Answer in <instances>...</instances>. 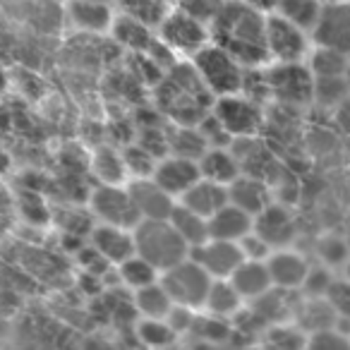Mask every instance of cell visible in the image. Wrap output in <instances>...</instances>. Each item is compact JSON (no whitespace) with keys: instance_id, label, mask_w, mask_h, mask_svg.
Masks as SVG:
<instances>
[{"instance_id":"cell-1","label":"cell","mask_w":350,"mask_h":350,"mask_svg":"<svg viewBox=\"0 0 350 350\" xmlns=\"http://www.w3.org/2000/svg\"><path fill=\"white\" fill-rule=\"evenodd\" d=\"M267 15L238 0H224L209 20L211 44L228 51L247 70L269 65L267 58Z\"/></svg>"},{"instance_id":"cell-2","label":"cell","mask_w":350,"mask_h":350,"mask_svg":"<svg viewBox=\"0 0 350 350\" xmlns=\"http://www.w3.org/2000/svg\"><path fill=\"white\" fill-rule=\"evenodd\" d=\"M214 101L190 60L173 63L154 82V106L170 125H197L211 113Z\"/></svg>"},{"instance_id":"cell-3","label":"cell","mask_w":350,"mask_h":350,"mask_svg":"<svg viewBox=\"0 0 350 350\" xmlns=\"http://www.w3.org/2000/svg\"><path fill=\"white\" fill-rule=\"evenodd\" d=\"M267 101L300 111L314 103V75L307 63H269L262 68Z\"/></svg>"},{"instance_id":"cell-4","label":"cell","mask_w":350,"mask_h":350,"mask_svg":"<svg viewBox=\"0 0 350 350\" xmlns=\"http://www.w3.org/2000/svg\"><path fill=\"white\" fill-rule=\"evenodd\" d=\"M156 39L175 60H192L204 46L211 44L209 20L170 8L163 22L156 27Z\"/></svg>"},{"instance_id":"cell-5","label":"cell","mask_w":350,"mask_h":350,"mask_svg":"<svg viewBox=\"0 0 350 350\" xmlns=\"http://www.w3.org/2000/svg\"><path fill=\"white\" fill-rule=\"evenodd\" d=\"M190 63L195 68V72L200 75V79L204 82V87L214 94V98L243 92L247 68L240 60H235L228 51L221 49V46H204Z\"/></svg>"},{"instance_id":"cell-6","label":"cell","mask_w":350,"mask_h":350,"mask_svg":"<svg viewBox=\"0 0 350 350\" xmlns=\"http://www.w3.org/2000/svg\"><path fill=\"white\" fill-rule=\"evenodd\" d=\"M137 254L151 262L161 273L190 257V247L168 221H139L135 226Z\"/></svg>"},{"instance_id":"cell-7","label":"cell","mask_w":350,"mask_h":350,"mask_svg":"<svg viewBox=\"0 0 350 350\" xmlns=\"http://www.w3.org/2000/svg\"><path fill=\"white\" fill-rule=\"evenodd\" d=\"M211 113L226 127V132L233 137V142L259 137V132L264 130V122H267V106L243 92L216 98Z\"/></svg>"},{"instance_id":"cell-8","label":"cell","mask_w":350,"mask_h":350,"mask_svg":"<svg viewBox=\"0 0 350 350\" xmlns=\"http://www.w3.org/2000/svg\"><path fill=\"white\" fill-rule=\"evenodd\" d=\"M312 49L310 29L281 15H267V58L269 63H307Z\"/></svg>"},{"instance_id":"cell-9","label":"cell","mask_w":350,"mask_h":350,"mask_svg":"<svg viewBox=\"0 0 350 350\" xmlns=\"http://www.w3.org/2000/svg\"><path fill=\"white\" fill-rule=\"evenodd\" d=\"M214 278L200 267L192 257L183 259L175 267H170L168 271L161 273V283L168 291L170 300L175 307H187V310L202 312L206 300V293L211 288Z\"/></svg>"},{"instance_id":"cell-10","label":"cell","mask_w":350,"mask_h":350,"mask_svg":"<svg viewBox=\"0 0 350 350\" xmlns=\"http://www.w3.org/2000/svg\"><path fill=\"white\" fill-rule=\"evenodd\" d=\"M87 209L96 224L120 226V228H135L139 224L127 183L125 185L96 183L87 195Z\"/></svg>"},{"instance_id":"cell-11","label":"cell","mask_w":350,"mask_h":350,"mask_svg":"<svg viewBox=\"0 0 350 350\" xmlns=\"http://www.w3.org/2000/svg\"><path fill=\"white\" fill-rule=\"evenodd\" d=\"M65 5L60 10L63 22L70 31L87 39L111 34V27L116 22V8L108 0H63Z\"/></svg>"},{"instance_id":"cell-12","label":"cell","mask_w":350,"mask_h":350,"mask_svg":"<svg viewBox=\"0 0 350 350\" xmlns=\"http://www.w3.org/2000/svg\"><path fill=\"white\" fill-rule=\"evenodd\" d=\"M310 34L317 49H329L350 58V0L324 3Z\"/></svg>"},{"instance_id":"cell-13","label":"cell","mask_w":350,"mask_h":350,"mask_svg":"<svg viewBox=\"0 0 350 350\" xmlns=\"http://www.w3.org/2000/svg\"><path fill=\"white\" fill-rule=\"evenodd\" d=\"M200 163L195 159H185V156L165 154L156 161V168L151 173V180L165 190L175 202L180 200L197 180H200Z\"/></svg>"},{"instance_id":"cell-14","label":"cell","mask_w":350,"mask_h":350,"mask_svg":"<svg viewBox=\"0 0 350 350\" xmlns=\"http://www.w3.org/2000/svg\"><path fill=\"white\" fill-rule=\"evenodd\" d=\"M310 257L300 250L291 247H278L269 254L267 269L271 273V283L276 291L286 293H300L302 283H305L307 273H310Z\"/></svg>"},{"instance_id":"cell-15","label":"cell","mask_w":350,"mask_h":350,"mask_svg":"<svg viewBox=\"0 0 350 350\" xmlns=\"http://www.w3.org/2000/svg\"><path fill=\"white\" fill-rule=\"evenodd\" d=\"M87 245L103 259L111 264L116 271L118 264H122L127 257L137 252L135 247V228H120V226L108 224H94L92 233L87 238Z\"/></svg>"},{"instance_id":"cell-16","label":"cell","mask_w":350,"mask_h":350,"mask_svg":"<svg viewBox=\"0 0 350 350\" xmlns=\"http://www.w3.org/2000/svg\"><path fill=\"white\" fill-rule=\"evenodd\" d=\"M190 257L209 273L211 278H230L235 269L243 264V250L238 243H228V240H216L206 238L202 245H197L190 252Z\"/></svg>"},{"instance_id":"cell-17","label":"cell","mask_w":350,"mask_h":350,"mask_svg":"<svg viewBox=\"0 0 350 350\" xmlns=\"http://www.w3.org/2000/svg\"><path fill=\"white\" fill-rule=\"evenodd\" d=\"M127 190H130L139 221H168V216L173 214L175 204H178L151 178H135L127 183Z\"/></svg>"},{"instance_id":"cell-18","label":"cell","mask_w":350,"mask_h":350,"mask_svg":"<svg viewBox=\"0 0 350 350\" xmlns=\"http://www.w3.org/2000/svg\"><path fill=\"white\" fill-rule=\"evenodd\" d=\"M252 230L257 235H262L273 250H278V247H291L293 240H295L297 226L295 219H293V211L286 204L273 200L267 209L254 216Z\"/></svg>"},{"instance_id":"cell-19","label":"cell","mask_w":350,"mask_h":350,"mask_svg":"<svg viewBox=\"0 0 350 350\" xmlns=\"http://www.w3.org/2000/svg\"><path fill=\"white\" fill-rule=\"evenodd\" d=\"M228 202L238 206V209L257 216L259 211H264L273 202L271 183L262 180L257 175H238L228 185Z\"/></svg>"},{"instance_id":"cell-20","label":"cell","mask_w":350,"mask_h":350,"mask_svg":"<svg viewBox=\"0 0 350 350\" xmlns=\"http://www.w3.org/2000/svg\"><path fill=\"white\" fill-rule=\"evenodd\" d=\"M113 44L118 49H122L130 55H151L156 49H159V39H156V29L142 25V22H135L130 17H120L116 15V22L111 27Z\"/></svg>"},{"instance_id":"cell-21","label":"cell","mask_w":350,"mask_h":350,"mask_svg":"<svg viewBox=\"0 0 350 350\" xmlns=\"http://www.w3.org/2000/svg\"><path fill=\"white\" fill-rule=\"evenodd\" d=\"M228 281L233 283V288L245 300V305H250V302L259 300V297H264L267 293L273 291L267 262H254V259H243V264L235 269Z\"/></svg>"},{"instance_id":"cell-22","label":"cell","mask_w":350,"mask_h":350,"mask_svg":"<svg viewBox=\"0 0 350 350\" xmlns=\"http://www.w3.org/2000/svg\"><path fill=\"white\" fill-rule=\"evenodd\" d=\"M197 163H200V175L204 180L219 183V185H226V187H228L238 175H243L240 161L230 146H211V149H206L204 154L200 156Z\"/></svg>"},{"instance_id":"cell-23","label":"cell","mask_w":350,"mask_h":350,"mask_svg":"<svg viewBox=\"0 0 350 350\" xmlns=\"http://www.w3.org/2000/svg\"><path fill=\"white\" fill-rule=\"evenodd\" d=\"M178 204H183L185 209L195 211V214H200L202 219L209 221L221 206L228 204V187L200 178V180H197L195 185L178 200Z\"/></svg>"},{"instance_id":"cell-24","label":"cell","mask_w":350,"mask_h":350,"mask_svg":"<svg viewBox=\"0 0 350 350\" xmlns=\"http://www.w3.org/2000/svg\"><path fill=\"white\" fill-rule=\"evenodd\" d=\"M254 228V216L247 211L238 209L235 204H226L209 219V238L228 240V243H240Z\"/></svg>"},{"instance_id":"cell-25","label":"cell","mask_w":350,"mask_h":350,"mask_svg":"<svg viewBox=\"0 0 350 350\" xmlns=\"http://www.w3.org/2000/svg\"><path fill=\"white\" fill-rule=\"evenodd\" d=\"M291 321L302 334H312V331L329 329V326L338 324L334 310H331L324 297H307V295H302L300 300L295 302Z\"/></svg>"},{"instance_id":"cell-26","label":"cell","mask_w":350,"mask_h":350,"mask_svg":"<svg viewBox=\"0 0 350 350\" xmlns=\"http://www.w3.org/2000/svg\"><path fill=\"white\" fill-rule=\"evenodd\" d=\"M243 307H245V300L238 295L233 283H230L228 278H216V281H211V288H209V293H206L202 312H206V314H211V317H219V319L233 321L235 317L243 312Z\"/></svg>"},{"instance_id":"cell-27","label":"cell","mask_w":350,"mask_h":350,"mask_svg":"<svg viewBox=\"0 0 350 350\" xmlns=\"http://www.w3.org/2000/svg\"><path fill=\"white\" fill-rule=\"evenodd\" d=\"M130 302L135 317H149V319H168V314L175 307L161 278L151 286L130 293Z\"/></svg>"},{"instance_id":"cell-28","label":"cell","mask_w":350,"mask_h":350,"mask_svg":"<svg viewBox=\"0 0 350 350\" xmlns=\"http://www.w3.org/2000/svg\"><path fill=\"white\" fill-rule=\"evenodd\" d=\"M135 338L142 350H163L175 340H183L168 319L135 317Z\"/></svg>"},{"instance_id":"cell-29","label":"cell","mask_w":350,"mask_h":350,"mask_svg":"<svg viewBox=\"0 0 350 350\" xmlns=\"http://www.w3.org/2000/svg\"><path fill=\"white\" fill-rule=\"evenodd\" d=\"M89 170L96 178V183H106V185H125V183H130L122 151L113 149V146H101V149L94 151L92 161H89Z\"/></svg>"},{"instance_id":"cell-30","label":"cell","mask_w":350,"mask_h":350,"mask_svg":"<svg viewBox=\"0 0 350 350\" xmlns=\"http://www.w3.org/2000/svg\"><path fill=\"white\" fill-rule=\"evenodd\" d=\"M250 350H305V334L293 321H281L264 329Z\"/></svg>"},{"instance_id":"cell-31","label":"cell","mask_w":350,"mask_h":350,"mask_svg":"<svg viewBox=\"0 0 350 350\" xmlns=\"http://www.w3.org/2000/svg\"><path fill=\"white\" fill-rule=\"evenodd\" d=\"M111 3L116 8V15L130 17V20L151 27V29H156L170 12L168 0H111Z\"/></svg>"},{"instance_id":"cell-32","label":"cell","mask_w":350,"mask_h":350,"mask_svg":"<svg viewBox=\"0 0 350 350\" xmlns=\"http://www.w3.org/2000/svg\"><path fill=\"white\" fill-rule=\"evenodd\" d=\"M209 146L204 144L197 125H170L165 130V154H175V156H185V159H195L200 161V156Z\"/></svg>"},{"instance_id":"cell-33","label":"cell","mask_w":350,"mask_h":350,"mask_svg":"<svg viewBox=\"0 0 350 350\" xmlns=\"http://www.w3.org/2000/svg\"><path fill=\"white\" fill-rule=\"evenodd\" d=\"M168 224L175 228V233L180 235L183 243L190 247V252L209 238V221L202 219L195 211L185 209L183 204H175L173 214L168 216Z\"/></svg>"},{"instance_id":"cell-34","label":"cell","mask_w":350,"mask_h":350,"mask_svg":"<svg viewBox=\"0 0 350 350\" xmlns=\"http://www.w3.org/2000/svg\"><path fill=\"white\" fill-rule=\"evenodd\" d=\"M116 276L127 293H135V291H139V288H146V286H151V283L159 281L161 271L151 262H146L144 257H139V254L135 252L122 264H118Z\"/></svg>"},{"instance_id":"cell-35","label":"cell","mask_w":350,"mask_h":350,"mask_svg":"<svg viewBox=\"0 0 350 350\" xmlns=\"http://www.w3.org/2000/svg\"><path fill=\"white\" fill-rule=\"evenodd\" d=\"M321 8H324L321 0H276L271 12L273 15L286 17V20L295 22V25H300L312 31Z\"/></svg>"},{"instance_id":"cell-36","label":"cell","mask_w":350,"mask_h":350,"mask_svg":"<svg viewBox=\"0 0 350 350\" xmlns=\"http://www.w3.org/2000/svg\"><path fill=\"white\" fill-rule=\"evenodd\" d=\"M20 228V206H17V192L8 180H0V245L12 240Z\"/></svg>"},{"instance_id":"cell-37","label":"cell","mask_w":350,"mask_h":350,"mask_svg":"<svg viewBox=\"0 0 350 350\" xmlns=\"http://www.w3.org/2000/svg\"><path fill=\"white\" fill-rule=\"evenodd\" d=\"M314 257H317V262L324 264V267L334 269V271H340V267L348 262L350 250H348V245H345L343 235L331 233V235H321V238L317 240Z\"/></svg>"},{"instance_id":"cell-38","label":"cell","mask_w":350,"mask_h":350,"mask_svg":"<svg viewBox=\"0 0 350 350\" xmlns=\"http://www.w3.org/2000/svg\"><path fill=\"white\" fill-rule=\"evenodd\" d=\"M305 350H350V329L336 324L305 334Z\"/></svg>"},{"instance_id":"cell-39","label":"cell","mask_w":350,"mask_h":350,"mask_svg":"<svg viewBox=\"0 0 350 350\" xmlns=\"http://www.w3.org/2000/svg\"><path fill=\"white\" fill-rule=\"evenodd\" d=\"M324 300L329 302V307L334 310L338 324L350 329V281H345L340 273H336L331 286L326 288Z\"/></svg>"},{"instance_id":"cell-40","label":"cell","mask_w":350,"mask_h":350,"mask_svg":"<svg viewBox=\"0 0 350 350\" xmlns=\"http://www.w3.org/2000/svg\"><path fill=\"white\" fill-rule=\"evenodd\" d=\"M122 159H125L127 178H130V180H135V178H151L159 156L137 142L135 146H127V149L122 151Z\"/></svg>"},{"instance_id":"cell-41","label":"cell","mask_w":350,"mask_h":350,"mask_svg":"<svg viewBox=\"0 0 350 350\" xmlns=\"http://www.w3.org/2000/svg\"><path fill=\"white\" fill-rule=\"evenodd\" d=\"M338 271H334V269L324 267V264H312L310 267V273H307L305 283H302V295L307 297H324L326 288L331 286V281H334V276Z\"/></svg>"},{"instance_id":"cell-42","label":"cell","mask_w":350,"mask_h":350,"mask_svg":"<svg viewBox=\"0 0 350 350\" xmlns=\"http://www.w3.org/2000/svg\"><path fill=\"white\" fill-rule=\"evenodd\" d=\"M197 130H200L202 139H204V144L209 146V149L211 146H230L233 144V137H230L228 132H226V127L216 120L214 113H209L204 120L197 122Z\"/></svg>"},{"instance_id":"cell-43","label":"cell","mask_w":350,"mask_h":350,"mask_svg":"<svg viewBox=\"0 0 350 350\" xmlns=\"http://www.w3.org/2000/svg\"><path fill=\"white\" fill-rule=\"evenodd\" d=\"M240 250H243V257L245 259H254V262H267L269 254L273 252V247L267 243V240L262 238V235H257L252 230V233H247L243 240H240Z\"/></svg>"},{"instance_id":"cell-44","label":"cell","mask_w":350,"mask_h":350,"mask_svg":"<svg viewBox=\"0 0 350 350\" xmlns=\"http://www.w3.org/2000/svg\"><path fill=\"white\" fill-rule=\"evenodd\" d=\"M168 3H170V8L187 10V12H192V15H200V17H204V20H211L224 0H168Z\"/></svg>"},{"instance_id":"cell-45","label":"cell","mask_w":350,"mask_h":350,"mask_svg":"<svg viewBox=\"0 0 350 350\" xmlns=\"http://www.w3.org/2000/svg\"><path fill=\"white\" fill-rule=\"evenodd\" d=\"M12 168H15V156H12V149L0 139V180H8L12 175Z\"/></svg>"},{"instance_id":"cell-46","label":"cell","mask_w":350,"mask_h":350,"mask_svg":"<svg viewBox=\"0 0 350 350\" xmlns=\"http://www.w3.org/2000/svg\"><path fill=\"white\" fill-rule=\"evenodd\" d=\"M10 89H12V75H10V70H8L5 60L0 58V101L10 94Z\"/></svg>"},{"instance_id":"cell-47","label":"cell","mask_w":350,"mask_h":350,"mask_svg":"<svg viewBox=\"0 0 350 350\" xmlns=\"http://www.w3.org/2000/svg\"><path fill=\"white\" fill-rule=\"evenodd\" d=\"M238 3H243V5H250V8H254V10L271 12V10H273V3H276V0H238Z\"/></svg>"},{"instance_id":"cell-48","label":"cell","mask_w":350,"mask_h":350,"mask_svg":"<svg viewBox=\"0 0 350 350\" xmlns=\"http://www.w3.org/2000/svg\"><path fill=\"white\" fill-rule=\"evenodd\" d=\"M192 350H240L233 343H190Z\"/></svg>"},{"instance_id":"cell-49","label":"cell","mask_w":350,"mask_h":350,"mask_svg":"<svg viewBox=\"0 0 350 350\" xmlns=\"http://www.w3.org/2000/svg\"><path fill=\"white\" fill-rule=\"evenodd\" d=\"M163 350H192V345L185 343V340H175L173 345H168V348H163Z\"/></svg>"},{"instance_id":"cell-50","label":"cell","mask_w":350,"mask_h":350,"mask_svg":"<svg viewBox=\"0 0 350 350\" xmlns=\"http://www.w3.org/2000/svg\"><path fill=\"white\" fill-rule=\"evenodd\" d=\"M338 273L345 278V281H350V257H348V262H345L343 267H340V271H338Z\"/></svg>"},{"instance_id":"cell-51","label":"cell","mask_w":350,"mask_h":350,"mask_svg":"<svg viewBox=\"0 0 350 350\" xmlns=\"http://www.w3.org/2000/svg\"><path fill=\"white\" fill-rule=\"evenodd\" d=\"M343 238H345V245H348V250H350V228L343 233Z\"/></svg>"},{"instance_id":"cell-52","label":"cell","mask_w":350,"mask_h":350,"mask_svg":"<svg viewBox=\"0 0 350 350\" xmlns=\"http://www.w3.org/2000/svg\"><path fill=\"white\" fill-rule=\"evenodd\" d=\"M321 3H334V0H321Z\"/></svg>"},{"instance_id":"cell-53","label":"cell","mask_w":350,"mask_h":350,"mask_svg":"<svg viewBox=\"0 0 350 350\" xmlns=\"http://www.w3.org/2000/svg\"><path fill=\"white\" fill-rule=\"evenodd\" d=\"M108 3H111V0H108Z\"/></svg>"}]
</instances>
